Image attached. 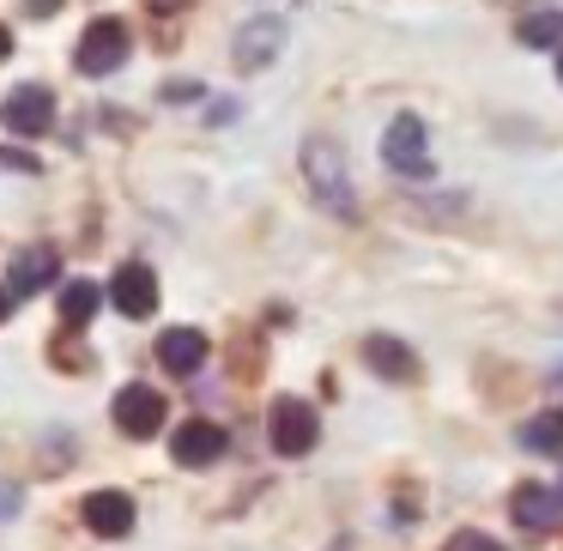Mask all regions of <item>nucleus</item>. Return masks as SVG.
<instances>
[{
    "label": "nucleus",
    "instance_id": "1",
    "mask_svg": "<svg viewBox=\"0 0 563 551\" xmlns=\"http://www.w3.org/2000/svg\"><path fill=\"white\" fill-rule=\"evenodd\" d=\"M303 176H309V195H316L328 212H340V219L357 212L352 176H345V152L333 146V140H309L303 146Z\"/></svg>",
    "mask_w": 563,
    "mask_h": 551
},
{
    "label": "nucleus",
    "instance_id": "2",
    "mask_svg": "<svg viewBox=\"0 0 563 551\" xmlns=\"http://www.w3.org/2000/svg\"><path fill=\"white\" fill-rule=\"evenodd\" d=\"M128 49H134V37H128L122 19H91L86 37H79V49H74V62H79L86 79H103V74H115V67L128 62Z\"/></svg>",
    "mask_w": 563,
    "mask_h": 551
},
{
    "label": "nucleus",
    "instance_id": "3",
    "mask_svg": "<svg viewBox=\"0 0 563 551\" xmlns=\"http://www.w3.org/2000/svg\"><path fill=\"white\" fill-rule=\"evenodd\" d=\"M382 164H388L394 176H430V134L418 115H394L388 134H382Z\"/></svg>",
    "mask_w": 563,
    "mask_h": 551
},
{
    "label": "nucleus",
    "instance_id": "4",
    "mask_svg": "<svg viewBox=\"0 0 563 551\" xmlns=\"http://www.w3.org/2000/svg\"><path fill=\"white\" fill-rule=\"evenodd\" d=\"M267 430H273V449H279V454H291V461H297V454H309V449H316L321 418H316V406H309V400L285 394V400H273Z\"/></svg>",
    "mask_w": 563,
    "mask_h": 551
},
{
    "label": "nucleus",
    "instance_id": "5",
    "mask_svg": "<svg viewBox=\"0 0 563 551\" xmlns=\"http://www.w3.org/2000/svg\"><path fill=\"white\" fill-rule=\"evenodd\" d=\"M115 430H128V437H158L164 430V412H170V394L146 388V382H128L122 394H115Z\"/></svg>",
    "mask_w": 563,
    "mask_h": 551
},
{
    "label": "nucleus",
    "instance_id": "6",
    "mask_svg": "<svg viewBox=\"0 0 563 551\" xmlns=\"http://www.w3.org/2000/svg\"><path fill=\"white\" fill-rule=\"evenodd\" d=\"M279 49H285V19H249L231 43V62L243 67V74H261V67L279 62Z\"/></svg>",
    "mask_w": 563,
    "mask_h": 551
},
{
    "label": "nucleus",
    "instance_id": "7",
    "mask_svg": "<svg viewBox=\"0 0 563 551\" xmlns=\"http://www.w3.org/2000/svg\"><path fill=\"white\" fill-rule=\"evenodd\" d=\"M110 304L122 309L128 321H146L152 309H158V273H152V267H140V261L115 267V279H110Z\"/></svg>",
    "mask_w": 563,
    "mask_h": 551
},
{
    "label": "nucleus",
    "instance_id": "8",
    "mask_svg": "<svg viewBox=\"0 0 563 551\" xmlns=\"http://www.w3.org/2000/svg\"><path fill=\"white\" fill-rule=\"evenodd\" d=\"M0 122L13 128V134H49V122H55V98L43 86H19V91H7V103H0Z\"/></svg>",
    "mask_w": 563,
    "mask_h": 551
},
{
    "label": "nucleus",
    "instance_id": "9",
    "mask_svg": "<svg viewBox=\"0 0 563 551\" xmlns=\"http://www.w3.org/2000/svg\"><path fill=\"white\" fill-rule=\"evenodd\" d=\"M55 273H62V255L55 249H19L13 267H7V291H13V304H25L31 291H43V285H55Z\"/></svg>",
    "mask_w": 563,
    "mask_h": 551
},
{
    "label": "nucleus",
    "instance_id": "10",
    "mask_svg": "<svg viewBox=\"0 0 563 551\" xmlns=\"http://www.w3.org/2000/svg\"><path fill=\"white\" fill-rule=\"evenodd\" d=\"M86 527L98 539L134 533V497H128V491H91V497H86Z\"/></svg>",
    "mask_w": 563,
    "mask_h": 551
},
{
    "label": "nucleus",
    "instance_id": "11",
    "mask_svg": "<svg viewBox=\"0 0 563 551\" xmlns=\"http://www.w3.org/2000/svg\"><path fill=\"white\" fill-rule=\"evenodd\" d=\"M170 454H176L183 466H212V461L224 454V430L212 425V418H188V425L176 430Z\"/></svg>",
    "mask_w": 563,
    "mask_h": 551
},
{
    "label": "nucleus",
    "instance_id": "12",
    "mask_svg": "<svg viewBox=\"0 0 563 551\" xmlns=\"http://www.w3.org/2000/svg\"><path fill=\"white\" fill-rule=\"evenodd\" d=\"M158 364L170 370V376H195L200 364H207V333H195V328H170L158 340Z\"/></svg>",
    "mask_w": 563,
    "mask_h": 551
},
{
    "label": "nucleus",
    "instance_id": "13",
    "mask_svg": "<svg viewBox=\"0 0 563 551\" xmlns=\"http://www.w3.org/2000/svg\"><path fill=\"white\" fill-rule=\"evenodd\" d=\"M509 515L521 527H551V521H563V503H558V491H551V485H515Z\"/></svg>",
    "mask_w": 563,
    "mask_h": 551
},
{
    "label": "nucleus",
    "instance_id": "14",
    "mask_svg": "<svg viewBox=\"0 0 563 551\" xmlns=\"http://www.w3.org/2000/svg\"><path fill=\"white\" fill-rule=\"evenodd\" d=\"M364 364L376 370V376H388V382H412V376H418V357L406 352L400 340H382V333L364 345Z\"/></svg>",
    "mask_w": 563,
    "mask_h": 551
},
{
    "label": "nucleus",
    "instance_id": "15",
    "mask_svg": "<svg viewBox=\"0 0 563 551\" xmlns=\"http://www.w3.org/2000/svg\"><path fill=\"white\" fill-rule=\"evenodd\" d=\"M515 37H521L527 49H558L563 43V7H533V13H521Z\"/></svg>",
    "mask_w": 563,
    "mask_h": 551
},
{
    "label": "nucleus",
    "instance_id": "16",
    "mask_svg": "<svg viewBox=\"0 0 563 551\" xmlns=\"http://www.w3.org/2000/svg\"><path fill=\"white\" fill-rule=\"evenodd\" d=\"M521 449L563 461V412H539V418H527V425H521Z\"/></svg>",
    "mask_w": 563,
    "mask_h": 551
},
{
    "label": "nucleus",
    "instance_id": "17",
    "mask_svg": "<svg viewBox=\"0 0 563 551\" xmlns=\"http://www.w3.org/2000/svg\"><path fill=\"white\" fill-rule=\"evenodd\" d=\"M98 304H103L98 285H91V279H74V285L62 291V321H67V328H86V321L98 316Z\"/></svg>",
    "mask_w": 563,
    "mask_h": 551
},
{
    "label": "nucleus",
    "instance_id": "18",
    "mask_svg": "<svg viewBox=\"0 0 563 551\" xmlns=\"http://www.w3.org/2000/svg\"><path fill=\"white\" fill-rule=\"evenodd\" d=\"M442 551H503V546H497V539H490V533H454V539H449V546H442Z\"/></svg>",
    "mask_w": 563,
    "mask_h": 551
},
{
    "label": "nucleus",
    "instance_id": "19",
    "mask_svg": "<svg viewBox=\"0 0 563 551\" xmlns=\"http://www.w3.org/2000/svg\"><path fill=\"white\" fill-rule=\"evenodd\" d=\"M0 170H37V158L31 152H0Z\"/></svg>",
    "mask_w": 563,
    "mask_h": 551
},
{
    "label": "nucleus",
    "instance_id": "20",
    "mask_svg": "<svg viewBox=\"0 0 563 551\" xmlns=\"http://www.w3.org/2000/svg\"><path fill=\"white\" fill-rule=\"evenodd\" d=\"M0 515H19V491L13 485H0Z\"/></svg>",
    "mask_w": 563,
    "mask_h": 551
},
{
    "label": "nucleus",
    "instance_id": "21",
    "mask_svg": "<svg viewBox=\"0 0 563 551\" xmlns=\"http://www.w3.org/2000/svg\"><path fill=\"white\" fill-rule=\"evenodd\" d=\"M146 7H152V13H183L188 0H146Z\"/></svg>",
    "mask_w": 563,
    "mask_h": 551
},
{
    "label": "nucleus",
    "instance_id": "22",
    "mask_svg": "<svg viewBox=\"0 0 563 551\" xmlns=\"http://www.w3.org/2000/svg\"><path fill=\"white\" fill-rule=\"evenodd\" d=\"M13 316V291H7V285H0V321Z\"/></svg>",
    "mask_w": 563,
    "mask_h": 551
},
{
    "label": "nucleus",
    "instance_id": "23",
    "mask_svg": "<svg viewBox=\"0 0 563 551\" xmlns=\"http://www.w3.org/2000/svg\"><path fill=\"white\" fill-rule=\"evenodd\" d=\"M7 55H13V31L0 25V62H7Z\"/></svg>",
    "mask_w": 563,
    "mask_h": 551
},
{
    "label": "nucleus",
    "instance_id": "24",
    "mask_svg": "<svg viewBox=\"0 0 563 551\" xmlns=\"http://www.w3.org/2000/svg\"><path fill=\"white\" fill-rule=\"evenodd\" d=\"M558 79H563V43H558Z\"/></svg>",
    "mask_w": 563,
    "mask_h": 551
},
{
    "label": "nucleus",
    "instance_id": "25",
    "mask_svg": "<svg viewBox=\"0 0 563 551\" xmlns=\"http://www.w3.org/2000/svg\"><path fill=\"white\" fill-rule=\"evenodd\" d=\"M273 7H291V0H273Z\"/></svg>",
    "mask_w": 563,
    "mask_h": 551
},
{
    "label": "nucleus",
    "instance_id": "26",
    "mask_svg": "<svg viewBox=\"0 0 563 551\" xmlns=\"http://www.w3.org/2000/svg\"><path fill=\"white\" fill-rule=\"evenodd\" d=\"M558 503H563V485H558Z\"/></svg>",
    "mask_w": 563,
    "mask_h": 551
}]
</instances>
